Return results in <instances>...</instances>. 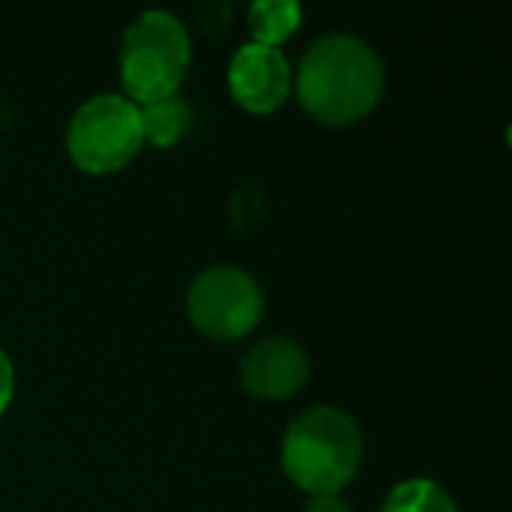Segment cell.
Returning a JSON list of instances; mask_svg holds the SVG:
<instances>
[{
	"label": "cell",
	"instance_id": "obj_1",
	"mask_svg": "<svg viewBox=\"0 0 512 512\" xmlns=\"http://www.w3.org/2000/svg\"><path fill=\"white\" fill-rule=\"evenodd\" d=\"M383 61L359 37L329 34L317 40L293 76V91L302 109L329 127H344L365 118L383 97Z\"/></svg>",
	"mask_w": 512,
	"mask_h": 512
},
{
	"label": "cell",
	"instance_id": "obj_4",
	"mask_svg": "<svg viewBox=\"0 0 512 512\" xmlns=\"http://www.w3.org/2000/svg\"><path fill=\"white\" fill-rule=\"evenodd\" d=\"M145 133L139 106L124 94H100L76 109L67 127L70 160L88 175H112L133 163Z\"/></svg>",
	"mask_w": 512,
	"mask_h": 512
},
{
	"label": "cell",
	"instance_id": "obj_3",
	"mask_svg": "<svg viewBox=\"0 0 512 512\" xmlns=\"http://www.w3.org/2000/svg\"><path fill=\"white\" fill-rule=\"evenodd\" d=\"M190 58L193 43L181 19L169 10H145L121 37V85L136 106L172 97L187 76Z\"/></svg>",
	"mask_w": 512,
	"mask_h": 512
},
{
	"label": "cell",
	"instance_id": "obj_12",
	"mask_svg": "<svg viewBox=\"0 0 512 512\" xmlns=\"http://www.w3.org/2000/svg\"><path fill=\"white\" fill-rule=\"evenodd\" d=\"M305 512H350V506H347L338 494H317V497L305 506Z\"/></svg>",
	"mask_w": 512,
	"mask_h": 512
},
{
	"label": "cell",
	"instance_id": "obj_13",
	"mask_svg": "<svg viewBox=\"0 0 512 512\" xmlns=\"http://www.w3.org/2000/svg\"><path fill=\"white\" fill-rule=\"evenodd\" d=\"M509 142H512V127H509Z\"/></svg>",
	"mask_w": 512,
	"mask_h": 512
},
{
	"label": "cell",
	"instance_id": "obj_6",
	"mask_svg": "<svg viewBox=\"0 0 512 512\" xmlns=\"http://www.w3.org/2000/svg\"><path fill=\"white\" fill-rule=\"evenodd\" d=\"M232 100L250 115H272L293 94V67L281 49L244 43L226 70Z\"/></svg>",
	"mask_w": 512,
	"mask_h": 512
},
{
	"label": "cell",
	"instance_id": "obj_5",
	"mask_svg": "<svg viewBox=\"0 0 512 512\" xmlns=\"http://www.w3.org/2000/svg\"><path fill=\"white\" fill-rule=\"evenodd\" d=\"M187 317L205 338L238 341L263 317V290L244 269L211 266L187 290Z\"/></svg>",
	"mask_w": 512,
	"mask_h": 512
},
{
	"label": "cell",
	"instance_id": "obj_8",
	"mask_svg": "<svg viewBox=\"0 0 512 512\" xmlns=\"http://www.w3.org/2000/svg\"><path fill=\"white\" fill-rule=\"evenodd\" d=\"M302 25L299 0H250L247 7V31L250 43L281 49Z\"/></svg>",
	"mask_w": 512,
	"mask_h": 512
},
{
	"label": "cell",
	"instance_id": "obj_2",
	"mask_svg": "<svg viewBox=\"0 0 512 512\" xmlns=\"http://www.w3.org/2000/svg\"><path fill=\"white\" fill-rule=\"evenodd\" d=\"M281 461L302 491L338 494L362 464L359 425L335 407H314L287 428Z\"/></svg>",
	"mask_w": 512,
	"mask_h": 512
},
{
	"label": "cell",
	"instance_id": "obj_10",
	"mask_svg": "<svg viewBox=\"0 0 512 512\" xmlns=\"http://www.w3.org/2000/svg\"><path fill=\"white\" fill-rule=\"evenodd\" d=\"M380 512H458L449 491H443L431 479H407L398 482L383 500Z\"/></svg>",
	"mask_w": 512,
	"mask_h": 512
},
{
	"label": "cell",
	"instance_id": "obj_7",
	"mask_svg": "<svg viewBox=\"0 0 512 512\" xmlns=\"http://www.w3.org/2000/svg\"><path fill=\"white\" fill-rule=\"evenodd\" d=\"M311 374L305 350L290 338L256 341L241 359V386L263 401H284L296 395Z\"/></svg>",
	"mask_w": 512,
	"mask_h": 512
},
{
	"label": "cell",
	"instance_id": "obj_11",
	"mask_svg": "<svg viewBox=\"0 0 512 512\" xmlns=\"http://www.w3.org/2000/svg\"><path fill=\"white\" fill-rule=\"evenodd\" d=\"M13 392H16V368H13V359L7 356V350L0 347V416L7 413Z\"/></svg>",
	"mask_w": 512,
	"mask_h": 512
},
{
	"label": "cell",
	"instance_id": "obj_9",
	"mask_svg": "<svg viewBox=\"0 0 512 512\" xmlns=\"http://www.w3.org/2000/svg\"><path fill=\"white\" fill-rule=\"evenodd\" d=\"M139 118H142L145 142L154 148H172L190 130V106L178 94L139 106Z\"/></svg>",
	"mask_w": 512,
	"mask_h": 512
}]
</instances>
